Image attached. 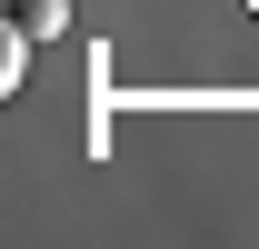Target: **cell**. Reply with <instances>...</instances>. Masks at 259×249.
<instances>
[{"instance_id": "2", "label": "cell", "mask_w": 259, "mask_h": 249, "mask_svg": "<svg viewBox=\"0 0 259 249\" xmlns=\"http://www.w3.org/2000/svg\"><path fill=\"white\" fill-rule=\"evenodd\" d=\"M249 10H259V0H249Z\"/></svg>"}, {"instance_id": "1", "label": "cell", "mask_w": 259, "mask_h": 249, "mask_svg": "<svg viewBox=\"0 0 259 249\" xmlns=\"http://www.w3.org/2000/svg\"><path fill=\"white\" fill-rule=\"evenodd\" d=\"M10 20H20V30H30V40H50V30H60V20H70V0H10Z\"/></svg>"}]
</instances>
